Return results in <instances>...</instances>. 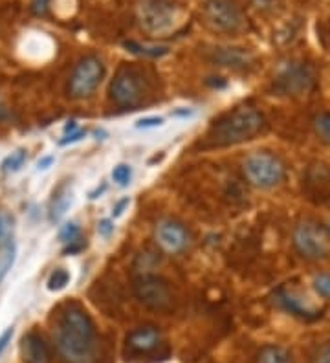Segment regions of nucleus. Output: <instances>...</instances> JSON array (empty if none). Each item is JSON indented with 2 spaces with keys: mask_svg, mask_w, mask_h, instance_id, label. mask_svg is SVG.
<instances>
[{
  "mask_svg": "<svg viewBox=\"0 0 330 363\" xmlns=\"http://www.w3.org/2000/svg\"><path fill=\"white\" fill-rule=\"evenodd\" d=\"M52 337L65 362L92 363L96 358V327L79 303H65L59 308L53 319Z\"/></svg>",
  "mask_w": 330,
  "mask_h": 363,
  "instance_id": "f257e3e1",
  "label": "nucleus"
},
{
  "mask_svg": "<svg viewBox=\"0 0 330 363\" xmlns=\"http://www.w3.org/2000/svg\"><path fill=\"white\" fill-rule=\"evenodd\" d=\"M266 127V120L257 108L242 105L224 114L211 125L207 142L213 147H229L250 142Z\"/></svg>",
  "mask_w": 330,
  "mask_h": 363,
  "instance_id": "f03ea898",
  "label": "nucleus"
},
{
  "mask_svg": "<svg viewBox=\"0 0 330 363\" xmlns=\"http://www.w3.org/2000/svg\"><path fill=\"white\" fill-rule=\"evenodd\" d=\"M125 359L131 362H156L165 359L169 356V349L165 345L163 334L158 327L147 325L138 327L125 337Z\"/></svg>",
  "mask_w": 330,
  "mask_h": 363,
  "instance_id": "7ed1b4c3",
  "label": "nucleus"
},
{
  "mask_svg": "<svg viewBox=\"0 0 330 363\" xmlns=\"http://www.w3.org/2000/svg\"><path fill=\"white\" fill-rule=\"evenodd\" d=\"M316 84V70L304 61H286L272 81V92L277 96H304Z\"/></svg>",
  "mask_w": 330,
  "mask_h": 363,
  "instance_id": "20e7f679",
  "label": "nucleus"
},
{
  "mask_svg": "<svg viewBox=\"0 0 330 363\" xmlns=\"http://www.w3.org/2000/svg\"><path fill=\"white\" fill-rule=\"evenodd\" d=\"M109 96L119 108H138L147 96L145 77L132 67H121L110 81Z\"/></svg>",
  "mask_w": 330,
  "mask_h": 363,
  "instance_id": "39448f33",
  "label": "nucleus"
},
{
  "mask_svg": "<svg viewBox=\"0 0 330 363\" xmlns=\"http://www.w3.org/2000/svg\"><path fill=\"white\" fill-rule=\"evenodd\" d=\"M295 252L307 261L330 259V231L316 222H301L292 235Z\"/></svg>",
  "mask_w": 330,
  "mask_h": 363,
  "instance_id": "423d86ee",
  "label": "nucleus"
},
{
  "mask_svg": "<svg viewBox=\"0 0 330 363\" xmlns=\"http://www.w3.org/2000/svg\"><path fill=\"white\" fill-rule=\"evenodd\" d=\"M244 177L251 186L260 189H272L285 180V164L270 152H253L242 164Z\"/></svg>",
  "mask_w": 330,
  "mask_h": 363,
  "instance_id": "0eeeda50",
  "label": "nucleus"
},
{
  "mask_svg": "<svg viewBox=\"0 0 330 363\" xmlns=\"http://www.w3.org/2000/svg\"><path fill=\"white\" fill-rule=\"evenodd\" d=\"M202 23L215 33L235 35L244 28V15L233 0H207L202 8Z\"/></svg>",
  "mask_w": 330,
  "mask_h": 363,
  "instance_id": "6e6552de",
  "label": "nucleus"
},
{
  "mask_svg": "<svg viewBox=\"0 0 330 363\" xmlns=\"http://www.w3.org/2000/svg\"><path fill=\"white\" fill-rule=\"evenodd\" d=\"M178 8L172 0H141L138 6V21L147 33L162 35L175 28Z\"/></svg>",
  "mask_w": 330,
  "mask_h": 363,
  "instance_id": "1a4fd4ad",
  "label": "nucleus"
},
{
  "mask_svg": "<svg viewBox=\"0 0 330 363\" xmlns=\"http://www.w3.org/2000/svg\"><path fill=\"white\" fill-rule=\"evenodd\" d=\"M134 296L141 305L156 312H167L172 308V290L167 281L154 274L140 275L132 284Z\"/></svg>",
  "mask_w": 330,
  "mask_h": 363,
  "instance_id": "9d476101",
  "label": "nucleus"
},
{
  "mask_svg": "<svg viewBox=\"0 0 330 363\" xmlns=\"http://www.w3.org/2000/svg\"><path fill=\"white\" fill-rule=\"evenodd\" d=\"M103 76H105V65L101 59L97 55H87L77 62V67L72 72L68 92L75 99L88 98L99 86Z\"/></svg>",
  "mask_w": 330,
  "mask_h": 363,
  "instance_id": "9b49d317",
  "label": "nucleus"
},
{
  "mask_svg": "<svg viewBox=\"0 0 330 363\" xmlns=\"http://www.w3.org/2000/svg\"><path fill=\"white\" fill-rule=\"evenodd\" d=\"M273 303L285 312H288V314H292L297 319H303V321H316V319L323 315V311L314 308L307 301V297H303L299 292L292 290V288H279L277 292L273 294Z\"/></svg>",
  "mask_w": 330,
  "mask_h": 363,
  "instance_id": "f8f14e48",
  "label": "nucleus"
},
{
  "mask_svg": "<svg viewBox=\"0 0 330 363\" xmlns=\"http://www.w3.org/2000/svg\"><path fill=\"white\" fill-rule=\"evenodd\" d=\"M303 191L314 204L330 202V167L325 164H314L307 169L303 178Z\"/></svg>",
  "mask_w": 330,
  "mask_h": 363,
  "instance_id": "ddd939ff",
  "label": "nucleus"
},
{
  "mask_svg": "<svg viewBox=\"0 0 330 363\" xmlns=\"http://www.w3.org/2000/svg\"><path fill=\"white\" fill-rule=\"evenodd\" d=\"M154 239L160 248L167 253L184 252L191 242V237L182 224L172 220H162L154 231Z\"/></svg>",
  "mask_w": 330,
  "mask_h": 363,
  "instance_id": "4468645a",
  "label": "nucleus"
},
{
  "mask_svg": "<svg viewBox=\"0 0 330 363\" xmlns=\"http://www.w3.org/2000/svg\"><path fill=\"white\" fill-rule=\"evenodd\" d=\"M209 61L231 70H246L253 65V55L238 46H216L209 52Z\"/></svg>",
  "mask_w": 330,
  "mask_h": 363,
  "instance_id": "2eb2a0df",
  "label": "nucleus"
},
{
  "mask_svg": "<svg viewBox=\"0 0 330 363\" xmlns=\"http://www.w3.org/2000/svg\"><path fill=\"white\" fill-rule=\"evenodd\" d=\"M21 356L24 363H50L52 352L43 334L31 330L21 341Z\"/></svg>",
  "mask_w": 330,
  "mask_h": 363,
  "instance_id": "dca6fc26",
  "label": "nucleus"
},
{
  "mask_svg": "<svg viewBox=\"0 0 330 363\" xmlns=\"http://www.w3.org/2000/svg\"><path fill=\"white\" fill-rule=\"evenodd\" d=\"M123 48H127V52L136 53V55H141V57H149V59H160L169 53L167 46L141 45V43H136V40H125Z\"/></svg>",
  "mask_w": 330,
  "mask_h": 363,
  "instance_id": "f3484780",
  "label": "nucleus"
},
{
  "mask_svg": "<svg viewBox=\"0 0 330 363\" xmlns=\"http://www.w3.org/2000/svg\"><path fill=\"white\" fill-rule=\"evenodd\" d=\"M257 363H294L292 354L279 345H266L259 350Z\"/></svg>",
  "mask_w": 330,
  "mask_h": 363,
  "instance_id": "a211bd4d",
  "label": "nucleus"
},
{
  "mask_svg": "<svg viewBox=\"0 0 330 363\" xmlns=\"http://www.w3.org/2000/svg\"><path fill=\"white\" fill-rule=\"evenodd\" d=\"M72 204V193L68 187H61V189L55 193L52 200V206H50V217L52 220H61L65 217V213L68 211Z\"/></svg>",
  "mask_w": 330,
  "mask_h": 363,
  "instance_id": "6ab92c4d",
  "label": "nucleus"
},
{
  "mask_svg": "<svg viewBox=\"0 0 330 363\" xmlns=\"http://www.w3.org/2000/svg\"><path fill=\"white\" fill-rule=\"evenodd\" d=\"M70 284V272L66 268H55L46 281V288L50 292H61Z\"/></svg>",
  "mask_w": 330,
  "mask_h": 363,
  "instance_id": "aec40b11",
  "label": "nucleus"
},
{
  "mask_svg": "<svg viewBox=\"0 0 330 363\" xmlns=\"http://www.w3.org/2000/svg\"><path fill=\"white\" fill-rule=\"evenodd\" d=\"M15 261V246L13 244H6L0 248V281L4 279L9 268L13 266Z\"/></svg>",
  "mask_w": 330,
  "mask_h": 363,
  "instance_id": "412c9836",
  "label": "nucleus"
},
{
  "mask_svg": "<svg viewBox=\"0 0 330 363\" xmlns=\"http://www.w3.org/2000/svg\"><path fill=\"white\" fill-rule=\"evenodd\" d=\"M314 129L321 142L330 143V112H323L314 118Z\"/></svg>",
  "mask_w": 330,
  "mask_h": 363,
  "instance_id": "4be33fe9",
  "label": "nucleus"
},
{
  "mask_svg": "<svg viewBox=\"0 0 330 363\" xmlns=\"http://www.w3.org/2000/svg\"><path fill=\"white\" fill-rule=\"evenodd\" d=\"M24 162H26V151H22L21 149V151L11 152V155L2 162V171H6V173H17V171H21Z\"/></svg>",
  "mask_w": 330,
  "mask_h": 363,
  "instance_id": "5701e85b",
  "label": "nucleus"
},
{
  "mask_svg": "<svg viewBox=\"0 0 330 363\" xmlns=\"http://www.w3.org/2000/svg\"><path fill=\"white\" fill-rule=\"evenodd\" d=\"M59 239H61V242H65L66 246L72 242H77V240H81L79 226H77V224H74V222H70V224L62 226V230L59 231Z\"/></svg>",
  "mask_w": 330,
  "mask_h": 363,
  "instance_id": "b1692460",
  "label": "nucleus"
},
{
  "mask_svg": "<svg viewBox=\"0 0 330 363\" xmlns=\"http://www.w3.org/2000/svg\"><path fill=\"white\" fill-rule=\"evenodd\" d=\"M131 177H132L131 165L119 164L112 169V180H114L118 186H121V187L128 186V184H131Z\"/></svg>",
  "mask_w": 330,
  "mask_h": 363,
  "instance_id": "393cba45",
  "label": "nucleus"
},
{
  "mask_svg": "<svg viewBox=\"0 0 330 363\" xmlns=\"http://www.w3.org/2000/svg\"><path fill=\"white\" fill-rule=\"evenodd\" d=\"M314 290L323 299H330V274H317L314 277Z\"/></svg>",
  "mask_w": 330,
  "mask_h": 363,
  "instance_id": "a878e982",
  "label": "nucleus"
},
{
  "mask_svg": "<svg viewBox=\"0 0 330 363\" xmlns=\"http://www.w3.org/2000/svg\"><path fill=\"white\" fill-rule=\"evenodd\" d=\"M310 363H330V341H325L317 347L310 358Z\"/></svg>",
  "mask_w": 330,
  "mask_h": 363,
  "instance_id": "bb28decb",
  "label": "nucleus"
},
{
  "mask_svg": "<svg viewBox=\"0 0 330 363\" xmlns=\"http://www.w3.org/2000/svg\"><path fill=\"white\" fill-rule=\"evenodd\" d=\"M163 125V118H158V116H150V118H143L136 123L138 129H154V127H160Z\"/></svg>",
  "mask_w": 330,
  "mask_h": 363,
  "instance_id": "cd10ccee",
  "label": "nucleus"
},
{
  "mask_svg": "<svg viewBox=\"0 0 330 363\" xmlns=\"http://www.w3.org/2000/svg\"><path fill=\"white\" fill-rule=\"evenodd\" d=\"M50 2L52 0H31V11L39 17L48 13V8H50Z\"/></svg>",
  "mask_w": 330,
  "mask_h": 363,
  "instance_id": "c85d7f7f",
  "label": "nucleus"
},
{
  "mask_svg": "<svg viewBox=\"0 0 330 363\" xmlns=\"http://www.w3.org/2000/svg\"><path fill=\"white\" fill-rule=\"evenodd\" d=\"M112 231H114V224H112L110 218H103V220H99V224H97V233L101 235V237H110Z\"/></svg>",
  "mask_w": 330,
  "mask_h": 363,
  "instance_id": "c756f323",
  "label": "nucleus"
},
{
  "mask_svg": "<svg viewBox=\"0 0 330 363\" xmlns=\"http://www.w3.org/2000/svg\"><path fill=\"white\" fill-rule=\"evenodd\" d=\"M128 204H131V199H128V196H125V199H121L119 202H116L114 208H112V217H114V218L121 217V215H123V211H125V208H127Z\"/></svg>",
  "mask_w": 330,
  "mask_h": 363,
  "instance_id": "7c9ffc66",
  "label": "nucleus"
},
{
  "mask_svg": "<svg viewBox=\"0 0 330 363\" xmlns=\"http://www.w3.org/2000/svg\"><path fill=\"white\" fill-rule=\"evenodd\" d=\"M87 136V133L84 130H75V133H70L68 136L65 138V140H61V145H68V143H75V142H79L81 138Z\"/></svg>",
  "mask_w": 330,
  "mask_h": 363,
  "instance_id": "2f4dec72",
  "label": "nucleus"
},
{
  "mask_svg": "<svg viewBox=\"0 0 330 363\" xmlns=\"http://www.w3.org/2000/svg\"><path fill=\"white\" fill-rule=\"evenodd\" d=\"M11 337H13V328H8L2 336H0V354H2V350L8 347V343L11 341Z\"/></svg>",
  "mask_w": 330,
  "mask_h": 363,
  "instance_id": "473e14b6",
  "label": "nucleus"
},
{
  "mask_svg": "<svg viewBox=\"0 0 330 363\" xmlns=\"http://www.w3.org/2000/svg\"><path fill=\"white\" fill-rule=\"evenodd\" d=\"M53 162H55L53 156H44V158H40L39 162H37V169H39V171H46V169L52 167Z\"/></svg>",
  "mask_w": 330,
  "mask_h": 363,
  "instance_id": "72a5a7b5",
  "label": "nucleus"
},
{
  "mask_svg": "<svg viewBox=\"0 0 330 363\" xmlns=\"http://www.w3.org/2000/svg\"><path fill=\"white\" fill-rule=\"evenodd\" d=\"M6 230H8V224H6V218L2 217V215H0V240L4 239Z\"/></svg>",
  "mask_w": 330,
  "mask_h": 363,
  "instance_id": "f704fd0d",
  "label": "nucleus"
},
{
  "mask_svg": "<svg viewBox=\"0 0 330 363\" xmlns=\"http://www.w3.org/2000/svg\"><path fill=\"white\" fill-rule=\"evenodd\" d=\"M194 112L193 111H187V108H184V111H175L172 112V116H180V118H187V116H193Z\"/></svg>",
  "mask_w": 330,
  "mask_h": 363,
  "instance_id": "c9c22d12",
  "label": "nucleus"
},
{
  "mask_svg": "<svg viewBox=\"0 0 330 363\" xmlns=\"http://www.w3.org/2000/svg\"><path fill=\"white\" fill-rule=\"evenodd\" d=\"M105 184H103V187H101V189H99V187H97V189L96 191H94V193H90V199H97V195H101V193H103V191H105Z\"/></svg>",
  "mask_w": 330,
  "mask_h": 363,
  "instance_id": "e433bc0d",
  "label": "nucleus"
},
{
  "mask_svg": "<svg viewBox=\"0 0 330 363\" xmlns=\"http://www.w3.org/2000/svg\"><path fill=\"white\" fill-rule=\"evenodd\" d=\"M163 158V155H156V156H154V158H150L149 160V165H153V164H156V162H160V160H162Z\"/></svg>",
  "mask_w": 330,
  "mask_h": 363,
  "instance_id": "4c0bfd02",
  "label": "nucleus"
}]
</instances>
